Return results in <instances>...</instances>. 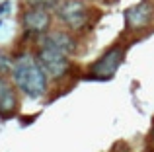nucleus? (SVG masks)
<instances>
[{"mask_svg": "<svg viewBox=\"0 0 154 152\" xmlns=\"http://www.w3.org/2000/svg\"><path fill=\"white\" fill-rule=\"evenodd\" d=\"M12 80H14L16 88L27 98L37 99L47 92V80L49 76L41 68L37 57L31 55H20L14 62H12Z\"/></svg>", "mask_w": 154, "mask_h": 152, "instance_id": "1", "label": "nucleus"}, {"mask_svg": "<svg viewBox=\"0 0 154 152\" xmlns=\"http://www.w3.org/2000/svg\"><path fill=\"white\" fill-rule=\"evenodd\" d=\"M37 61L41 65V68L45 70V74L53 80L63 78L64 74L70 68V62H68V55L60 53V51H55L51 47H39L37 51Z\"/></svg>", "mask_w": 154, "mask_h": 152, "instance_id": "2", "label": "nucleus"}, {"mask_svg": "<svg viewBox=\"0 0 154 152\" xmlns=\"http://www.w3.org/2000/svg\"><path fill=\"white\" fill-rule=\"evenodd\" d=\"M57 16L59 20L70 29H82L88 23V8L80 0H63L57 4Z\"/></svg>", "mask_w": 154, "mask_h": 152, "instance_id": "3", "label": "nucleus"}, {"mask_svg": "<svg viewBox=\"0 0 154 152\" xmlns=\"http://www.w3.org/2000/svg\"><path fill=\"white\" fill-rule=\"evenodd\" d=\"M121 61H123V49L121 47H111L109 51H105L102 57L90 66V76L98 80H109L113 78V74L117 72Z\"/></svg>", "mask_w": 154, "mask_h": 152, "instance_id": "4", "label": "nucleus"}, {"mask_svg": "<svg viewBox=\"0 0 154 152\" xmlns=\"http://www.w3.org/2000/svg\"><path fill=\"white\" fill-rule=\"evenodd\" d=\"M22 26L27 33L43 35L49 31L51 27V14L47 8H33L29 6L22 14Z\"/></svg>", "mask_w": 154, "mask_h": 152, "instance_id": "5", "label": "nucleus"}, {"mask_svg": "<svg viewBox=\"0 0 154 152\" xmlns=\"http://www.w3.org/2000/svg\"><path fill=\"white\" fill-rule=\"evenodd\" d=\"M154 18V8L148 2H139L137 6H131L125 10V23L129 29H143V27L150 26Z\"/></svg>", "mask_w": 154, "mask_h": 152, "instance_id": "6", "label": "nucleus"}, {"mask_svg": "<svg viewBox=\"0 0 154 152\" xmlns=\"http://www.w3.org/2000/svg\"><path fill=\"white\" fill-rule=\"evenodd\" d=\"M41 45L51 47V49H55V51H60V53H64V55L74 53V49H76V41L66 31H47V33H43Z\"/></svg>", "mask_w": 154, "mask_h": 152, "instance_id": "7", "label": "nucleus"}, {"mask_svg": "<svg viewBox=\"0 0 154 152\" xmlns=\"http://www.w3.org/2000/svg\"><path fill=\"white\" fill-rule=\"evenodd\" d=\"M18 109V96L16 90L6 82H0V117L6 119Z\"/></svg>", "mask_w": 154, "mask_h": 152, "instance_id": "8", "label": "nucleus"}, {"mask_svg": "<svg viewBox=\"0 0 154 152\" xmlns=\"http://www.w3.org/2000/svg\"><path fill=\"white\" fill-rule=\"evenodd\" d=\"M23 2L33 8H47V10H51V8H55L59 4V0H23Z\"/></svg>", "mask_w": 154, "mask_h": 152, "instance_id": "9", "label": "nucleus"}, {"mask_svg": "<svg viewBox=\"0 0 154 152\" xmlns=\"http://www.w3.org/2000/svg\"><path fill=\"white\" fill-rule=\"evenodd\" d=\"M10 70H12V61L8 59L6 53H2V51H0V76L8 74Z\"/></svg>", "mask_w": 154, "mask_h": 152, "instance_id": "10", "label": "nucleus"}, {"mask_svg": "<svg viewBox=\"0 0 154 152\" xmlns=\"http://www.w3.org/2000/svg\"><path fill=\"white\" fill-rule=\"evenodd\" d=\"M8 8H10V2H4V4H0V14H2V12H6Z\"/></svg>", "mask_w": 154, "mask_h": 152, "instance_id": "11", "label": "nucleus"}, {"mask_svg": "<svg viewBox=\"0 0 154 152\" xmlns=\"http://www.w3.org/2000/svg\"><path fill=\"white\" fill-rule=\"evenodd\" d=\"M152 138H154V133H152Z\"/></svg>", "mask_w": 154, "mask_h": 152, "instance_id": "12", "label": "nucleus"}]
</instances>
